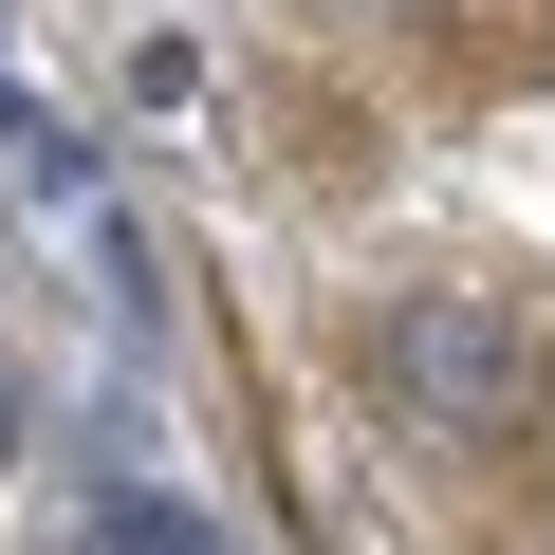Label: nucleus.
<instances>
[{
  "instance_id": "1",
  "label": "nucleus",
  "mask_w": 555,
  "mask_h": 555,
  "mask_svg": "<svg viewBox=\"0 0 555 555\" xmlns=\"http://www.w3.org/2000/svg\"><path fill=\"white\" fill-rule=\"evenodd\" d=\"M371 389L426 426V444H537L555 371H537V315L500 297V278H426V297L371 315Z\"/></svg>"
},
{
  "instance_id": "2",
  "label": "nucleus",
  "mask_w": 555,
  "mask_h": 555,
  "mask_svg": "<svg viewBox=\"0 0 555 555\" xmlns=\"http://www.w3.org/2000/svg\"><path fill=\"white\" fill-rule=\"evenodd\" d=\"M408 38L444 93H537L555 75V0H408Z\"/></svg>"
},
{
  "instance_id": "3",
  "label": "nucleus",
  "mask_w": 555,
  "mask_h": 555,
  "mask_svg": "<svg viewBox=\"0 0 555 555\" xmlns=\"http://www.w3.org/2000/svg\"><path fill=\"white\" fill-rule=\"evenodd\" d=\"M278 130H297V185H371V112H334V75H278Z\"/></svg>"
}]
</instances>
